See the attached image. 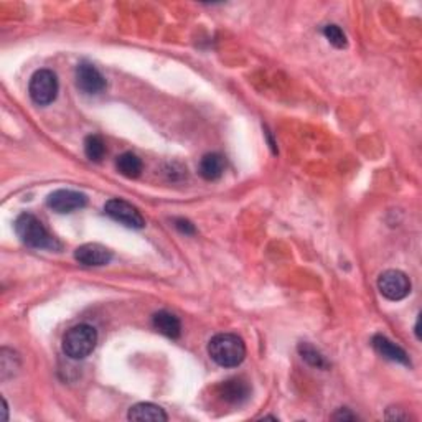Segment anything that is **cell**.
Wrapping results in <instances>:
<instances>
[{
	"instance_id": "6da1fadb",
	"label": "cell",
	"mask_w": 422,
	"mask_h": 422,
	"mask_svg": "<svg viewBox=\"0 0 422 422\" xmlns=\"http://www.w3.org/2000/svg\"><path fill=\"white\" fill-rule=\"evenodd\" d=\"M208 355L223 368L240 366L246 358V345L235 334H220L208 343Z\"/></svg>"
},
{
	"instance_id": "7a4b0ae2",
	"label": "cell",
	"mask_w": 422,
	"mask_h": 422,
	"mask_svg": "<svg viewBox=\"0 0 422 422\" xmlns=\"http://www.w3.org/2000/svg\"><path fill=\"white\" fill-rule=\"evenodd\" d=\"M15 233L24 245L35 249H58L60 242L53 237L41 221L30 213H22L15 220Z\"/></svg>"
},
{
	"instance_id": "3957f363",
	"label": "cell",
	"mask_w": 422,
	"mask_h": 422,
	"mask_svg": "<svg viewBox=\"0 0 422 422\" xmlns=\"http://www.w3.org/2000/svg\"><path fill=\"white\" fill-rule=\"evenodd\" d=\"M98 331L88 324H79L66 331L63 336V351L71 360H83L96 348Z\"/></svg>"
},
{
	"instance_id": "277c9868",
	"label": "cell",
	"mask_w": 422,
	"mask_h": 422,
	"mask_svg": "<svg viewBox=\"0 0 422 422\" xmlns=\"http://www.w3.org/2000/svg\"><path fill=\"white\" fill-rule=\"evenodd\" d=\"M30 98L34 103L46 106L56 99L58 94V78L50 70H38L30 79L29 84Z\"/></svg>"
},
{
	"instance_id": "5b68a950",
	"label": "cell",
	"mask_w": 422,
	"mask_h": 422,
	"mask_svg": "<svg viewBox=\"0 0 422 422\" xmlns=\"http://www.w3.org/2000/svg\"><path fill=\"white\" fill-rule=\"evenodd\" d=\"M378 289L383 294V297L393 300V302H398V300H403L409 295L411 281L403 271L389 269V271H384L379 276Z\"/></svg>"
},
{
	"instance_id": "8992f818",
	"label": "cell",
	"mask_w": 422,
	"mask_h": 422,
	"mask_svg": "<svg viewBox=\"0 0 422 422\" xmlns=\"http://www.w3.org/2000/svg\"><path fill=\"white\" fill-rule=\"evenodd\" d=\"M106 215L110 216L118 223L128 226L132 230H142L145 226L144 216L140 215V211L137 210L134 205L120 198H113L106 203L104 207Z\"/></svg>"
},
{
	"instance_id": "52a82bcc",
	"label": "cell",
	"mask_w": 422,
	"mask_h": 422,
	"mask_svg": "<svg viewBox=\"0 0 422 422\" xmlns=\"http://www.w3.org/2000/svg\"><path fill=\"white\" fill-rule=\"evenodd\" d=\"M48 207L56 211V213H73V211L81 210L86 207L88 198L84 193L75 192V190H56L53 192L48 200H46Z\"/></svg>"
},
{
	"instance_id": "ba28073f",
	"label": "cell",
	"mask_w": 422,
	"mask_h": 422,
	"mask_svg": "<svg viewBox=\"0 0 422 422\" xmlns=\"http://www.w3.org/2000/svg\"><path fill=\"white\" fill-rule=\"evenodd\" d=\"M76 86L84 94H99L106 89V79L91 63H79L76 68Z\"/></svg>"
},
{
	"instance_id": "9c48e42d",
	"label": "cell",
	"mask_w": 422,
	"mask_h": 422,
	"mask_svg": "<svg viewBox=\"0 0 422 422\" xmlns=\"http://www.w3.org/2000/svg\"><path fill=\"white\" fill-rule=\"evenodd\" d=\"M75 259L83 266H106L113 259V251L98 242H88L75 251Z\"/></svg>"
},
{
	"instance_id": "30bf717a",
	"label": "cell",
	"mask_w": 422,
	"mask_h": 422,
	"mask_svg": "<svg viewBox=\"0 0 422 422\" xmlns=\"http://www.w3.org/2000/svg\"><path fill=\"white\" fill-rule=\"evenodd\" d=\"M220 396L228 404H242L251 396V388L245 379L231 378L220 386Z\"/></svg>"
},
{
	"instance_id": "8fae6325",
	"label": "cell",
	"mask_w": 422,
	"mask_h": 422,
	"mask_svg": "<svg viewBox=\"0 0 422 422\" xmlns=\"http://www.w3.org/2000/svg\"><path fill=\"white\" fill-rule=\"evenodd\" d=\"M371 345L374 350H376L378 355H381L383 358H386L389 361L394 363H401V365H409V358L406 355V351L403 348L396 345L389 339L383 335H374L371 340Z\"/></svg>"
},
{
	"instance_id": "7c38bea8",
	"label": "cell",
	"mask_w": 422,
	"mask_h": 422,
	"mask_svg": "<svg viewBox=\"0 0 422 422\" xmlns=\"http://www.w3.org/2000/svg\"><path fill=\"white\" fill-rule=\"evenodd\" d=\"M128 418L129 421L135 422H163L168 419V416L160 406L152 403H139L129 409Z\"/></svg>"
},
{
	"instance_id": "4fadbf2b",
	"label": "cell",
	"mask_w": 422,
	"mask_h": 422,
	"mask_svg": "<svg viewBox=\"0 0 422 422\" xmlns=\"http://www.w3.org/2000/svg\"><path fill=\"white\" fill-rule=\"evenodd\" d=\"M152 324H154V329L158 334L168 336V339H178L182 334V324L178 320L177 315H173L167 310H162V312H157L152 319Z\"/></svg>"
},
{
	"instance_id": "5bb4252c",
	"label": "cell",
	"mask_w": 422,
	"mask_h": 422,
	"mask_svg": "<svg viewBox=\"0 0 422 422\" xmlns=\"http://www.w3.org/2000/svg\"><path fill=\"white\" fill-rule=\"evenodd\" d=\"M225 172V158L220 154H207L200 162V175L205 180H218Z\"/></svg>"
},
{
	"instance_id": "9a60e30c",
	"label": "cell",
	"mask_w": 422,
	"mask_h": 422,
	"mask_svg": "<svg viewBox=\"0 0 422 422\" xmlns=\"http://www.w3.org/2000/svg\"><path fill=\"white\" fill-rule=\"evenodd\" d=\"M115 165H118L120 175L128 178H137L142 173V160L132 152H125V154L120 155Z\"/></svg>"
},
{
	"instance_id": "2e32d148",
	"label": "cell",
	"mask_w": 422,
	"mask_h": 422,
	"mask_svg": "<svg viewBox=\"0 0 422 422\" xmlns=\"http://www.w3.org/2000/svg\"><path fill=\"white\" fill-rule=\"evenodd\" d=\"M84 152H86V157L93 162H101L106 154V144L103 137L99 135H88L86 140H84Z\"/></svg>"
},
{
	"instance_id": "e0dca14e",
	"label": "cell",
	"mask_w": 422,
	"mask_h": 422,
	"mask_svg": "<svg viewBox=\"0 0 422 422\" xmlns=\"http://www.w3.org/2000/svg\"><path fill=\"white\" fill-rule=\"evenodd\" d=\"M15 369H19V356L9 348H2V351H0V374H2L4 381L14 376Z\"/></svg>"
},
{
	"instance_id": "ac0fdd59",
	"label": "cell",
	"mask_w": 422,
	"mask_h": 422,
	"mask_svg": "<svg viewBox=\"0 0 422 422\" xmlns=\"http://www.w3.org/2000/svg\"><path fill=\"white\" fill-rule=\"evenodd\" d=\"M299 351L309 365H312L315 368H326L325 358L321 356V353L316 351L312 345H309V343H302V345L299 346Z\"/></svg>"
},
{
	"instance_id": "d6986e66",
	"label": "cell",
	"mask_w": 422,
	"mask_h": 422,
	"mask_svg": "<svg viewBox=\"0 0 422 422\" xmlns=\"http://www.w3.org/2000/svg\"><path fill=\"white\" fill-rule=\"evenodd\" d=\"M324 35L335 48H345L346 46V35L343 34L339 25H326L324 29Z\"/></svg>"
},
{
	"instance_id": "ffe728a7",
	"label": "cell",
	"mask_w": 422,
	"mask_h": 422,
	"mask_svg": "<svg viewBox=\"0 0 422 422\" xmlns=\"http://www.w3.org/2000/svg\"><path fill=\"white\" fill-rule=\"evenodd\" d=\"M175 226L178 230L182 231V233H185V235H193L195 233V226L190 223V221H187V220H177L175 221Z\"/></svg>"
},
{
	"instance_id": "44dd1931",
	"label": "cell",
	"mask_w": 422,
	"mask_h": 422,
	"mask_svg": "<svg viewBox=\"0 0 422 422\" xmlns=\"http://www.w3.org/2000/svg\"><path fill=\"white\" fill-rule=\"evenodd\" d=\"M334 419H336V421H355V419H358V416L351 414L348 409H340L339 413L334 414Z\"/></svg>"
},
{
	"instance_id": "7402d4cb",
	"label": "cell",
	"mask_w": 422,
	"mask_h": 422,
	"mask_svg": "<svg viewBox=\"0 0 422 422\" xmlns=\"http://www.w3.org/2000/svg\"><path fill=\"white\" fill-rule=\"evenodd\" d=\"M4 401V421H7L9 418H7V411H9V406H7V401L5 399H2Z\"/></svg>"
}]
</instances>
